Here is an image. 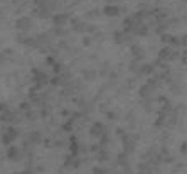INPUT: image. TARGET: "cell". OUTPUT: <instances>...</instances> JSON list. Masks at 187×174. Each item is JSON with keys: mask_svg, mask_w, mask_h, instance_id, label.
<instances>
[{"mask_svg": "<svg viewBox=\"0 0 187 174\" xmlns=\"http://www.w3.org/2000/svg\"><path fill=\"white\" fill-rule=\"evenodd\" d=\"M89 135L91 137H101L105 135V125L101 124V122H95V124L91 125V129H89Z\"/></svg>", "mask_w": 187, "mask_h": 174, "instance_id": "cell-1", "label": "cell"}, {"mask_svg": "<svg viewBox=\"0 0 187 174\" xmlns=\"http://www.w3.org/2000/svg\"><path fill=\"white\" fill-rule=\"evenodd\" d=\"M155 91V88H153V86H150L148 83H145V85L143 86H140V90H138V95L142 96V98H150V96H152V93Z\"/></svg>", "mask_w": 187, "mask_h": 174, "instance_id": "cell-2", "label": "cell"}, {"mask_svg": "<svg viewBox=\"0 0 187 174\" xmlns=\"http://www.w3.org/2000/svg\"><path fill=\"white\" fill-rule=\"evenodd\" d=\"M172 49L170 46H164L160 51H159V61L162 63V61H170V56H172Z\"/></svg>", "mask_w": 187, "mask_h": 174, "instance_id": "cell-3", "label": "cell"}, {"mask_svg": "<svg viewBox=\"0 0 187 174\" xmlns=\"http://www.w3.org/2000/svg\"><path fill=\"white\" fill-rule=\"evenodd\" d=\"M101 12L108 17H116L121 10H120V7H116V5H105V9H103Z\"/></svg>", "mask_w": 187, "mask_h": 174, "instance_id": "cell-4", "label": "cell"}, {"mask_svg": "<svg viewBox=\"0 0 187 174\" xmlns=\"http://www.w3.org/2000/svg\"><path fill=\"white\" fill-rule=\"evenodd\" d=\"M132 54H133L135 61H142L143 56H145V54H143V48L138 44H132Z\"/></svg>", "mask_w": 187, "mask_h": 174, "instance_id": "cell-5", "label": "cell"}, {"mask_svg": "<svg viewBox=\"0 0 187 174\" xmlns=\"http://www.w3.org/2000/svg\"><path fill=\"white\" fill-rule=\"evenodd\" d=\"M54 19V24L57 25V27H64L67 22V19H69V15H66V14H57V15L52 17Z\"/></svg>", "mask_w": 187, "mask_h": 174, "instance_id": "cell-6", "label": "cell"}, {"mask_svg": "<svg viewBox=\"0 0 187 174\" xmlns=\"http://www.w3.org/2000/svg\"><path fill=\"white\" fill-rule=\"evenodd\" d=\"M155 71V66L153 64H142L138 68V74H152Z\"/></svg>", "mask_w": 187, "mask_h": 174, "instance_id": "cell-7", "label": "cell"}, {"mask_svg": "<svg viewBox=\"0 0 187 174\" xmlns=\"http://www.w3.org/2000/svg\"><path fill=\"white\" fill-rule=\"evenodd\" d=\"M17 27H19V29H30L32 27V20L27 19V17L19 19V20H17Z\"/></svg>", "mask_w": 187, "mask_h": 174, "instance_id": "cell-8", "label": "cell"}, {"mask_svg": "<svg viewBox=\"0 0 187 174\" xmlns=\"http://www.w3.org/2000/svg\"><path fill=\"white\" fill-rule=\"evenodd\" d=\"M100 14H101V10H98V9H93V10H89V12H86V19H96V17H100Z\"/></svg>", "mask_w": 187, "mask_h": 174, "instance_id": "cell-9", "label": "cell"}, {"mask_svg": "<svg viewBox=\"0 0 187 174\" xmlns=\"http://www.w3.org/2000/svg\"><path fill=\"white\" fill-rule=\"evenodd\" d=\"M169 44H170L172 48H181V37H177V36H170Z\"/></svg>", "mask_w": 187, "mask_h": 174, "instance_id": "cell-10", "label": "cell"}, {"mask_svg": "<svg viewBox=\"0 0 187 174\" xmlns=\"http://www.w3.org/2000/svg\"><path fill=\"white\" fill-rule=\"evenodd\" d=\"M83 76H84V79H95L96 71L95 70H86V71H83Z\"/></svg>", "mask_w": 187, "mask_h": 174, "instance_id": "cell-11", "label": "cell"}, {"mask_svg": "<svg viewBox=\"0 0 187 174\" xmlns=\"http://www.w3.org/2000/svg\"><path fill=\"white\" fill-rule=\"evenodd\" d=\"M86 29H88V24H83V22H78L74 25V31L76 32H86Z\"/></svg>", "mask_w": 187, "mask_h": 174, "instance_id": "cell-12", "label": "cell"}, {"mask_svg": "<svg viewBox=\"0 0 187 174\" xmlns=\"http://www.w3.org/2000/svg\"><path fill=\"white\" fill-rule=\"evenodd\" d=\"M108 159H110V155H108L106 151H101V152L98 154V161H100V162H106Z\"/></svg>", "mask_w": 187, "mask_h": 174, "instance_id": "cell-13", "label": "cell"}, {"mask_svg": "<svg viewBox=\"0 0 187 174\" xmlns=\"http://www.w3.org/2000/svg\"><path fill=\"white\" fill-rule=\"evenodd\" d=\"M165 118H167V115H159V118H157V120H155V127H162V125H164V122H165Z\"/></svg>", "mask_w": 187, "mask_h": 174, "instance_id": "cell-14", "label": "cell"}, {"mask_svg": "<svg viewBox=\"0 0 187 174\" xmlns=\"http://www.w3.org/2000/svg\"><path fill=\"white\" fill-rule=\"evenodd\" d=\"M170 41V34H160V42L162 44H169Z\"/></svg>", "mask_w": 187, "mask_h": 174, "instance_id": "cell-15", "label": "cell"}, {"mask_svg": "<svg viewBox=\"0 0 187 174\" xmlns=\"http://www.w3.org/2000/svg\"><path fill=\"white\" fill-rule=\"evenodd\" d=\"M73 127H74V120H73V118H69V120L64 124V130H71Z\"/></svg>", "mask_w": 187, "mask_h": 174, "instance_id": "cell-16", "label": "cell"}, {"mask_svg": "<svg viewBox=\"0 0 187 174\" xmlns=\"http://www.w3.org/2000/svg\"><path fill=\"white\" fill-rule=\"evenodd\" d=\"M89 44H93V37L84 36V37H83V46H89Z\"/></svg>", "mask_w": 187, "mask_h": 174, "instance_id": "cell-17", "label": "cell"}, {"mask_svg": "<svg viewBox=\"0 0 187 174\" xmlns=\"http://www.w3.org/2000/svg\"><path fill=\"white\" fill-rule=\"evenodd\" d=\"M93 174H108V171L105 168H95L93 169Z\"/></svg>", "mask_w": 187, "mask_h": 174, "instance_id": "cell-18", "label": "cell"}, {"mask_svg": "<svg viewBox=\"0 0 187 174\" xmlns=\"http://www.w3.org/2000/svg\"><path fill=\"white\" fill-rule=\"evenodd\" d=\"M108 142H110V137H108V135H101V146H100V147H105Z\"/></svg>", "mask_w": 187, "mask_h": 174, "instance_id": "cell-19", "label": "cell"}, {"mask_svg": "<svg viewBox=\"0 0 187 174\" xmlns=\"http://www.w3.org/2000/svg\"><path fill=\"white\" fill-rule=\"evenodd\" d=\"M181 57V53H177V51H172V56H170V61H175Z\"/></svg>", "mask_w": 187, "mask_h": 174, "instance_id": "cell-20", "label": "cell"}, {"mask_svg": "<svg viewBox=\"0 0 187 174\" xmlns=\"http://www.w3.org/2000/svg\"><path fill=\"white\" fill-rule=\"evenodd\" d=\"M61 71H63V64H54V73H61Z\"/></svg>", "mask_w": 187, "mask_h": 174, "instance_id": "cell-21", "label": "cell"}, {"mask_svg": "<svg viewBox=\"0 0 187 174\" xmlns=\"http://www.w3.org/2000/svg\"><path fill=\"white\" fill-rule=\"evenodd\" d=\"M181 152L187 155V140H185V142H182V146H181Z\"/></svg>", "mask_w": 187, "mask_h": 174, "instance_id": "cell-22", "label": "cell"}, {"mask_svg": "<svg viewBox=\"0 0 187 174\" xmlns=\"http://www.w3.org/2000/svg\"><path fill=\"white\" fill-rule=\"evenodd\" d=\"M181 54H182V56H181L182 63H184V64H187V49L184 51V53H181Z\"/></svg>", "mask_w": 187, "mask_h": 174, "instance_id": "cell-23", "label": "cell"}, {"mask_svg": "<svg viewBox=\"0 0 187 174\" xmlns=\"http://www.w3.org/2000/svg\"><path fill=\"white\" fill-rule=\"evenodd\" d=\"M181 46H185V48H187V34L181 37Z\"/></svg>", "mask_w": 187, "mask_h": 174, "instance_id": "cell-24", "label": "cell"}, {"mask_svg": "<svg viewBox=\"0 0 187 174\" xmlns=\"http://www.w3.org/2000/svg\"><path fill=\"white\" fill-rule=\"evenodd\" d=\"M86 32H96V25L88 24V29H86Z\"/></svg>", "mask_w": 187, "mask_h": 174, "instance_id": "cell-25", "label": "cell"}, {"mask_svg": "<svg viewBox=\"0 0 187 174\" xmlns=\"http://www.w3.org/2000/svg\"><path fill=\"white\" fill-rule=\"evenodd\" d=\"M175 124H177V117L174 115V117L170 118V122H169V125H175Z\"/></svg>", "mask_w": 187, "mask_h": 174, "instance_id": "cell-26", "label": "cell"}, {"mask_svg": "<svg viewBox=\"0 0 187 174\" xmlns=\"http://www.w3.org/2000/svg\"><path fill=\"white\" fill-rule=\"evenodd\" d=\"M78 22H79V19H78V17H73V19H71V24H73V27H74Z\"/></svg>", "mask_w": 187, "mask_h": 174, "instance_id": "cell-27", "label": "cell"}, {"mask_svg": "<svg viewBox=\"0 0 187 174\" xmlns=\"http://www.w3.org/2000/svg\"><path fill=\"white\" fill-rule=\"evenodd\" d=\"M128 85L133 86V85H135V78H130V79H128Z\"/></svg>", "mask_w": 187, "mask_h": 174, "instance_id": "cell-28", "label": "cell"}, {"mask_svg": "<svg viewBox=\"0 0 187 174\" xmlns=\"http://www.w3.org/2000/svg\"><path fill=\"white\" fill-rule=\"evenodd\" d=\"M106 2H108V3H106V5H113V3H115V2H120V0H106Z\"/></svg>", "mask_w": 187, "mask_h": 174, "instance_id": "cell-29", "label": "cell"}, {"mask_svg": "<svg viewBox=\"0 0 187 174\" xmlns=\"http://www.w3.org/2000/svg\"><path fill=\"white\" fill-rule=\"evenodd\" d=\"M106 115H108V118H115V113H113V112H108Z\"/></svg>", "mask_w": 187, "mask_h": 174, "instance_id": "cell-30", "label": "cell"}, {"mask_svg": "<svg viewBox=\"0 0 187 174\" xmlns=\"http://www.w3.org/2000/svg\"><path fill=\"white\" fill-rule=\"evenodd\" d=\"M159 101H160V103H165L167 100H165V96H159Z\"/></svg>", "mask_w": 187, "mask_h": 174, "instance_id": "cell-31", "label": "cell"}, {"mask_svg": "<svg viewBox=\"0 0 187 174\" xmlns=\"http://www.w3.org/2000/svg\"><path fill=\"white\" fill-rule=\"evenodd\" d=\"M138 174H152V171H148V172H138Z\"/></svg>", "mask_w": 187, "mask_h": 174, "instance_id": "cell-32", "label": "cell"}]
</instances>
